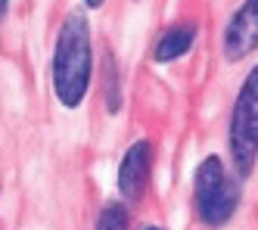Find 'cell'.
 <instances>
[{"mask_svg":"<svg viewBox=\"0 0 258 230\" xmlns=\"http://www.w3.org/2000/svg\"><path fill=\"white\" fill-rule=\"evenodd\" d=\"M193 193H196L199 221L206 227H224L233 218V212L239 208V187L227 175L224 162L218 156H209V159L199 162Z\"/></svg>","mask_w":258,"mask_h":230,"instance_id":"cell-3","label":"cell"},{"mask_svg":"<svg viewBox=\"0 0 258 230\" xmlns=\"http://www.w3.org/2000/svg\"><path fill=\"white\" fill-rule=\"evenodd\" d=\"M258 50V0H243L224 28V56L230 63L246 60Z\"/></svg>","mask_w":258,"mask_h":230,"instance_id":"cell-4","label":"cell"},{"mask_svg":"<svg viewBox=\"0 0 258 230\" xmlns=\"http://www.w3.org/2000/svg\"><path fill=\"white\" fill-rule=\"evenodd\" d=\"M193 41H196V25L193 22H177V25H171L156 41V50H153L156 63H171V60H177V56H183V53L193 47Z\"/></svg>","mask_w":258,"mask_h":230,"instance_id":"cell-6","label":"cell"},{"mask_svg":"<svg viewBox=\"0 0 258 230\" xmlns=\"http://www.w3.org/2000/svg\"><path fill=\"white\" fill-rule=\"evenodd\" d=\"M97 230H127V208L121 202H106L100 208Z\"/></svg>","mask_w":258,"mask_h":230,"instance_id":"cell-7","label":"cell"},{"mask_svg":"<svg viewBox=\"0 0 258 230\" xmlns=\"http://www.w3.org/2000/svg\"><path fill=\"white\" fill-rule=\"evenodd\" d=\"M90 87V28L81 10L69 13L53 50V93L66 109L84 103Z\"/></svg>","mask_w":258,"mask_h":230,"instance_id":"cell-1","label":"cell"},{"mask_svg":"<svg viewBox=\"0 0 258 230\" xmlns=\"http://www.w3.org/2000/svg\"><path fill=\"white\" fill-rule=\"evenodd\" d=\"M84 4H87V7H94V10H97V7L103 4V0H84Z\"/></svg>","mask_w":258,"mask_h":230,"instance_id":"cell-10","label":"cell"},{"mask_svg":"<svg viewBox=\"0 0 258 230\" xmlns=\"http://www.w3.org/2000/svg\"><path fill=\"white\" fill-rule=\"evenodd\" d=\"M7 7H10V0H0V19L7 16Z\"/></svg>","mask_w":258,"mask_h":230,"instance_id":"cell-9","label":"cell"},{"mask_svg":"<svg viewBox=\"0 0 258 230\" xmlns=\"http://www.w3.org/2000/svg\"><path fill=\"white\" fill-rule=\"evenodd\" d=\"M150 168H153V146L150 140H137L124 152L121 168H118V190L124 199H140L146 184H150Z\"/></svg>","mask_w":258,"mask_h":230,"instance_id":"cell-5","label":"cell"},{"mask_svg":"<svg viewBox=\"0 0 258 230\" xmlns=\"http://www.w3.org/2000/svg\"><path fill=\"white\" fill-rule=\"evenodd\" d=\"M143 230H162V227H143Z\"/></svg>","mask_w":258,"mask_h":230,"instance_id":"cell-11","label":"cell"},{"mask_svg":"<svg viewBox=\"0 0 258 230\" xmlns=\"http://www.w3.org/2000/svg\"><path fill=\"white\" fill-rule=\"evenodd\" d=\"M103 81H106V106L109 109H118V72H115V60L106 53L103 60Z\"/></svg>","mask_w":258,"mask_h":230,"instance_id":"cell-8","label":"cell"},{"mask_svg":"<svg viewBox=\"0 0 258 230\" xmlns=\"http://www.w3.org/2000/svg\"><path fill=\"white\" fill-rule=\"evenodd\" d=\"M227 143H230L233 171L239 178H249L258 162V66H252L243 84H239L230 112Z\"/></svg>","mask_w":258,"mask_h":230,"instance_id":"cell-2","label":"cell"}]
</instances>
